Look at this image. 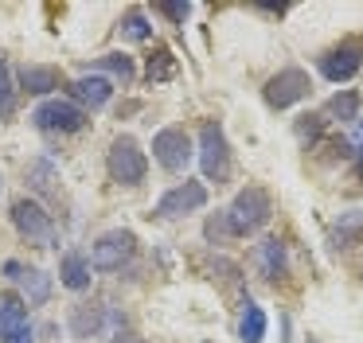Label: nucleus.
Here are the masks:
<instances>
[{
  "mask_svg": "<svg viewBox=\"0 0 363 343\" xmlns=\"http://www.w3.org/2000/svg\"><path fill=\"white\" fill-rule=\"evenodd\" d=\"M308 94H313L308 70H301V67H281V70H277V74L266 82L262 98H266L269 109H289V106H297V101H305Z\"/></svg>",
  "mask_w": 363,
  "mask_h": 343,
  "instance_id": "423d86ee",
  "label": "nucleus"
},
{
  "mask_svg": "<svg viewBox=\"0 0 363 343\" xmlns=\"http://www.w3.org/2000/svg\"><path fill=\"white\" fill-rule=\"evenodd\" d=\"M359 140H363V117H359Z\"/></svg>",
  "mask_w": 363,
  "mask_h": 343,
  "instance_id": "7c9ffc66",
  "label": "nucleus"
},
{
  "mask_svg": "<svg viewBox=\"0 0 363 343\" xmlns=\"http://www.w3.org/2000/svg\"><path fill=\"white\" fill-rule=\"evenodd\" d=\"M203 234H207V242H227V238H230V230H227V218H223V210H219L215 218H207Z\"/></svg>",
  "mask_w": 363,
  "mask_h": 343,
  "instance_id": "cd10ccee",
  "label": "nucleus"
},
{
  "mask_svg": "<svg viewBox=\"0 0 363 343\" xmlns=\"http://www.w3.org/2000/svg\"><path fill=\"white\" fill-rule=\"evenodd\" d=\"M157 12L164 16V20H172V23H180V28H184V20L191 16V4H172V0H160Z\"/></svg>",
  "mask_w": 363,
  "mask_h": 343,
  "instance_id": "bb28decb",
  "label": "nucleus"
},
{
  "mask_svg": "<svg viewBox=\"0 0 363 343\" xmlns=\"http://www.w3.org/2000/svg\"><path fill=\"white\" fill-rule=\"evenodd\" d=\"M328 117H336V121H355L359 117V94L355 90H340L328 98Z\"/></svg>",
  "mask_w": 363,
  "mask_h": 343,
  "instance_id": "5701e85b",
  "label": "nucleus"
},
{
  "mask_svg": "<svg viewBox=\"0 0 363 343\" xmlns=\"http://www.w3.org/2000/svg\"><path fill=\"white\" fill-rule=\"evenodd\" d=\"M172 74H176V59H172V51L160 47L149 59V82H164V78H172Z\"/></svg>",
  "mask_w": 363,
  "mask_h": 343,
  "instance_id": "393cba45",
  "label": "nucleus"
},
{
  "mask_svg": "<svg viewBox=\"0 0 363 343\" xmlns=\"http://www.w3.org/2000/svg\"><path fill=\"white\" fill-rule=\"evenodd\" d=\"M324 133V117L320 113H305V117H297V137L301 140H308V145H313L316 137H320Z\"/></svg>",
  "mask_w": 363,
  "mask_h": 343,
  "instance_id": "a878e982",
  "label": "nucleus"
},
{
  "mask_svg": "<svg viewBox=\"0 0 363 343\" xmlns=\"http://www.w3.org/2000/svg\"><path fill=\"white\" fill-rule=\"evenodd\" d=\"M102 327H106V308H102V304H74V308H71L74 339H94Z\"/></svg>",
  "mask_w": 363,
  "mask_h": 343,
  "instance_id": "a211bd4d",
  "label": "nucleus"
},
{
  "mask_svg": "<svg viewBox=\"0 0 363 343\" xmlns=\"http://www.w3.org/2000/svg\"><path fill=\"white\" fill-rule=\"evenodd\" d=\"M199 168H203V176L215 179V184H227L230 172H235L227 133H223L219 121H207L203 129H199Z\"/></svg>",
  "mask_w": 363,
  "mask_h": 343,
  "instance_id": "39448f33",
  "label": "nucleus"
},
{
  "mask_svg": "<svg viewBox=\"0 0 363 343\" xmlns=\"http://www.w3.org/2000/svg\"><path fill=\"white\" fill-rule=\"evenodd\" d=\"M207 207V187L199 179H184V184L168 187L157 203V215L160 218H184L191 210H203Z\"/></svg>",
  "mask_w": 363,
  "mask_h": 343,
  "instance_id": "6e6552de",
  "label": "nucleus"
},
{
  "mask_svg": "<svg viewBox=\"0 0 363 343\" xmlns=\"http://www.w3.org/2000/svg\"><path fill=\"white\" fill-rule=\"evenodd\" d=\"M59 285L71 293H86L90 288V257H82L79 249H67L59 257Z\"/></svg>",
  "mask_w": 363,
  "mask_h": 343,
  "instance_id": "dca6fc26",
  "label": "nucleus"
},
{
  "mask_svg": "<svg viewBox=\"0 0 363 343\" xmlns=\"http://www.w3.org/2000/svg\"><path fill=\"white\" fill-rule=\"evenodd\" d=\"M118 31H121V39H133V43H145V39H152V23H149V16H145L141 8H133V12L121 16Z\"/></svg>",
  "mask_w": 363,
  "mask_h": 343,
  "instance_id": "4be33fe9",
  "label": "nucleus"
},
{
  "mask_svg": "<svg viewBox=\"0 0 363 343\" xmlns=\"http://www.w3.org/2000/svg\"><path fill=\"white\" fill-rule=\"evenodd\" d=\"M254 269H258L262 281H277L285 277V269H289V254H285V242L277 238H266L254 246Z\"/></svg>",
  "mask_w": 363,
  "mask_h": 343,
  "instance_id": "4468645a",
  "label": "nucleus"
},
{
  "mask_svg": "<svg viewBox=\"0 0 363 343\" xmlns=\"http://www.w3.org/2000/svg\"><path fill=\"white\" fill-rule=\"evenodd\" d=\"M16 113V74H12L9 59H0V117Z\"/></svg>",
  "mask_w": 363,
  "mask_h": 343,
  "instance_id": "b1692460",
  "label": "nucleus"
},
{
  "mask_svg": "<svg viewBox=\"0 0 363 343\" xmlns=\"http://www.w3.org/2000/svg\"><path fill=\"white\" fill-rule=\"evenodd\" d=\"M359 67H363V43H355V39H347V43H340V47L320 55V74L336 86L352 82L359 74Z\"/></svg>",
  "mask_w": 363,
  "mask_h": 343,
  "instance_id": "9d476101",
  "label": "nucleus"
},
{
  "mask_svg": "<svg viewBox=\"0 0 363 343\" xmlns=\"http://www.w3.org/2000/svg\"><path fill=\"white\" fill-rule=\"evenodd\" d=\"M106 168H110L113 184L137 187L145 179V172H149V156H145V148L137 145V137L121 133V137H113L110 152H106Z\"/></svg>",
  "mask_w": 363,
  "mask_h": 343,
  "instance_id": "f03ea898",
  "label": "nucleus"
},
{
  "mask_svg": "<svg viewBox=\"0 0 363 343\" xmlns=\"http://www.w3.org/2000/svg\"><path fill=\"white\" fill-rule=\"evenodd\" d=\"M86 67H90V70H102V74L118 78V82H133V78H137V62L129 59L125 51H110V55H98V59H90Z\"/></svg>",
  "mask_w": 363,
  "mask_h": 343,
  "instance_id": "6ab92c4d",
  "label": "nucleus"
},
{
  "mask_svg": "<svg viewBox=\"0 0 363 343\" xmlns=\"http://www.w3.org/2000/svg\"><path fill=\"white\" fill-rule=\"evenodd\" d=\"M24 179H28V187H32L40 199H59V168H55V160L35 156V160L24 168Z\"/></svg>",
  "mask_w": 363,
  "mask_h": 343,
  "instance_id": "2eb2a0df",
  "label": "nucleus"
},
{
  "mask_svg": "<svg viewBox=\"0 0 363 343\" xmlns=\"http://www.w3.org/2000/svg\"><path fill=\"white\" fill-rule=\"evenodd\" d=\"M0 184H4V179H0Z\"/></svg>",
  "mask_w": 363,
  "mask_h": 343,
  "instance_id": "2f4dec72",
  "label": "nucleus"
},
{
  "mask_svg": "<svg viewBox=\"0 0 363 343\" xmlns=\"http://www.w3.org/2000/svg\"><path fill=\"white\" fill-rule=\"evenodd\" d=\"M137 254V234L125 226H113V230L98 234L94 246H90V269L98 273H118L121 265H129Z\"/></svg>",
  "mask_w": 363,
  "mask_h": 343,
  "instance_id": "20e7f679",
  "label": "nucleus"
},
{
  "mask_svg": "<svg viewBox=\"0 0 363 343\" xmlns=\"http://www.w3.org/2000/svg\"><path fill=\"white\" fill-rule=\"evenodd\" d=\"M32 121L43 133H79L86 129V109H79L71 98H48L35 106Z\"/></svg>",
  "mask_w": 363,
  "mask_h": 343,
  "instance_id": "0eeeda50",
  "label": "nucleus"
},
{
  "mask_svg": "<svg viewBox=\"0 0 363 343\" xmlns=\"http://www.w3.org/2000/svg\"><path fill=\"white\" fill-rule=\"evenodd\" d=\"M4 273H9L12 281H20V288H24L28 304H48L51 300V273L35 269V265H24V262H4Z\"/></svg>",
  "mask_w": 363,
  "mask_h": 343,
  "instance_id": "f8f14e48",
  "label": "nucleus"
},
{
  "mask_svg": "<svg viewBox=\"0 0 363 343\" xmlns=\"http://www.w3.org/2000/svg\"><path fill=\"white\" fill-rule=\"evenodd\" d=\"M16 86L24 94H32V98H48L51 90H59V70L55 67H20L16 74Z\"/></svg>",
  "mask_w": 363,
  "mask_h": 343,
  "instance_id": "f3484780",
  "label": "nucleus"
},
{
  "mask_svg": "<svg viewBox=\"0 0 363 343\" xmlns=\"http://www.w3.org/2000/svg\"><path fill=\"white\" fill-rule=\"evenodd\" d=\"M20 343H35V339H32V335H24V339H20Z\"/></svg>",
  "mask_w": 363,
  "mask_h": 343,
  "instance_id": "c756f323",
  "label": "nucleus"
},
{
  "mask_svg": "<svg viewBox=\"0 0 363 343\" xmlns=\"http://www.w3.org/2000/svg\"><path fill=\"white\" fill-rule=\"evenodd\" d=\"M12 226L20 230V238H28L32 246H59V230H55V218L48 215L40 199H16L12 203Z\"/></svg>",
  "mask_w": 363,
  "mask_h": 343,
  "instance_id": "7ed1b4c3",
  "label": "nucleus"
},
{
  "mask_svg": "<svg viewBox=\"0 0 363 343\" xmlns=\"http://www.w3.org/2000/svg\"><path fill=\"white\" fill-rule=\"evenodd\" d=\"M110 98H113V82L102 74H82L71 82V101L79 109H102L110 106Z\"/></svg>",
  "mask_w": 363,
  "mask_h": 343,
  "instance_id": "ddd939ff",
  "label": "nucleus"
},
{
  "mask_svg": "<svg viewBox=\"0 0 363 343\" xmlns=\"http://www.w3.org/2000/svg\"><path fill=\"white\" fill-rule=\"evenodd\" d=\"M223 218H227L230 238L258 234V230H266L269 218H274V199H269L266 187H242V191L230 199V207L223 210Z\"/></svg>",
  "mask_w": 363,
  "mask_h": 343,
  "instance_id": "f257e3e1",
  "label": "nucleus"
},
{
  "mask_svg": "<svg viewBox=\"0 0 363 343\" xmlns=\"http://www.w3.org/2000/svg\"><path fill=\"white\" fill-rule=\"evenodd\" d=\"M207 343H211V339H207Z\"/></svg>",
  "mask_w": 363,
  "mask_h": 343,
  "instance_id": "473e14b6",
  "label": "nucleus"
},
{
  "mask_svg": "<svg viewBox=\"0 0 363 343\" xmlns=\"http://www.w3.org/2000/svg\"><path fill=\"white\" fill-rule=\"evenodd\" d=\"M24 335H32V320H28L24 296L4 293L0 296V343H20Z\"/></svg>",
  "mask_w": 363,
  "mask_h": 343,
  "instance_id": "9b49d317",
  "label": "nucleus"
},
{
  "mask_svg": "<svg viewBox=\"0 0 363 343\" xmlns=\"http://www.w3.org/2000/svg\"><path fill=\"white\" fill-rule=\"evenodd\" d=\"M152 156L164 172H184L196 156V148H191V137L184 129H160L152 137Z\"/></svg>",
  "mask_w": 363,
  "mask_h": 343,
  "instance_id": "1a4fd4ad",
  "label": "nucleus"
},
{
  "mask_svg": "<svg viewBox=\"0 0 363 343\" xmlns=\"http://www.w3.org/2000/svg\"><path fill=\"white\" fill-rule=\"evenodd\" d=\"M266 327H269L266 312H262L254 300H246L242 304V320H238V339L242 343H262L266 339Z\"/></svg>",
  "mask_w": 363,
  "mask_h": 343,
  "instance_id": "aec40b11",
  "label": "nucleus"
},
{
  "mask_svg": "<svg viewBox=\"0 0 363 343\" xmlns=\"http://www.w3.org/2000/svg\"><path fill=\"white\" fill-rule=\"evenodd\" d=\"M113 343H145V339L137 332H121V327H118V332H113Z\"/></svg>",
  "mask_w": 363,
  "mask_h": 343,
  "instance_id": "c85d7f7f",
  "label": "nucleus"
},
{
  "mask_svg": "<svg viewBox=\"0 0 363 343\" xmlns=\"http://www.w3.org/2000/svg\"><path fill=\"white\" fill-rule=\"evenodd\" d=\"M355 242H363V207L344 210L332 226V246H355Z\"/></svg>",
  "mask_w": 363,
  "mask_h": 343,
  "instance_id": "412c9836",
  "label": "nucleus"
}]
</instances>
